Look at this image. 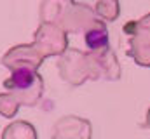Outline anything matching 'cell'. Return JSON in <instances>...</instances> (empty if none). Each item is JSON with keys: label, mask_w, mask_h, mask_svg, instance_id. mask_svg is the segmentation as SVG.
<instances>
[{"label": "cell", "mask_w": 150, "mask_h": 139, "mask_svg": "<svg viewBox=\"0 0 150 139\" xmlns=\"http://www.w3.org/2000/svg\"><path fill=\"white\" fill-rule=\"evenodd\" d=\"M35 84H38V77L33 71H30L26 68H19L5 80L4 85H5V89L12 91L16 94V92H28V91H32V87Z\"/></svg>", "instance_id": "obj_1"}, {"label": "cell", "mask_w": 150, "mask_h": 139, "mask_svg": "<svg viewBox=\"0 0 150 139\" xmlns=\"http://www.w3.org/2000/svg\"><path fill=\"white\" fill-rule=\"evenodd\" d=\"M86 44L89 49H105L108 45V33L103 26L91 28L86 33Z\"/></svg>", "instance_id": "obj_2"}]
</instances>
